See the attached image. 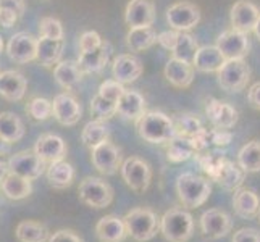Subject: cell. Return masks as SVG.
I'll list each match as a JSON object with an SVG mask.
<instances>
[{
	"mask_svg": "<svg viewBox=\"0 0 260 242\" xmlns=\"http://www.w3.org/2000/svg\"><path fill=\"white\" fill-rule=\"evenodd\" d=\"M139 136L150 144H168L176 137V128L172 116L162 112H146L136 121Z\"/></svg>",
	"mask_w": 260,
	"mask_h": 242,
	"instance_id": "1",
	"label": "cell"
},
{
	"mask_svg": "<svg viewBox=\"0 0 260 242\" xmlns=\"http://www.w3.org/2000/svg\"><path fill=\"white\" fill-rule=\"evenodd\" d=\"M176 194L186 209H197L209 200L212 186L209 179L192 173L179 175L176 179Z\"/></svg>",
	"mask_w": 260,
	"mask_h": 242,
	"instance_id": "2",
	"label": "cell"
},
{
	"mask_svg": "<svg viewBox=\"0 0 260 242\" xmlns=\"http://www.w3.org/2000/svg\"><path fill=\"white\" fill-rule=\"evenodd\" d=\"M160 232L168 242H187L194 232V220L189 212L172 209L160 218Z\"/></svg>",
	"mask_w": 260,
	"mask_h": 242,
	"instance_id": "3",
	"label": "cell"
},
{
	"mask_svg": "<svg viewBox=\"0 0 260 242\" xmlns=\"http://www.w3.org/2000/svg\"><path fill=\"white\" fill-rule=\"evenodd\" d=\"M123 220L126 225L128 236H131L136 242H147L155 237L157 231H160V220L157 218V215L144 207L129 210Z\"/></svg>",
	"mask_w": 260,
	"mask_h": 242,
	"instance_id": "4",
	"label": "cell"
},
{
	"mask_svg": "<svg viewBox=\"0 0 260 242\" xmlns=\"http://www.w3.org/2000/svg\"><path fill=\"white\" fill-rule=\"evenodd\" d=\"M79 200L92 209H107L113 202V189L101 178L89 176L79 184Z\"/></svg>",
	"mask_w": 260,
	"mask_h": 242,
	"instance_id": "5",
	"label": "cell"
},
{
	"mask_svg": "<svg viewBox=\"0 0 260 242\" xmlns=\"http://www.w3.org/2000/svg\"><path fill=\"white\" fill-rule=\"evenodd\" d=\"M218 84L223 91L228 92H239L247 86L250 79V68L244 61V58L238 60H226L218 73H217Z\"/></svg>",
	"mask_w": 260,
	"mask_h": 242,
	"instance_id": "6",
	"label": "cell"
},
{
	"mask_svg": "<svg viewBox=\"0 0 260 242\" xmlns=\"http://www.w3.org/2000/svg\"><path fill=\"white\" fill-rule=\"evenodd\" d=\"M121 176L126 186L134 192H144L152 181V169L139 157H129L121 163Z\"/></svg>",
	"mask_w": 260,
	"mask_h": 242,
	"instance_id": "7",
	"label": "cell"
},
{
	"mask_svg": "<svg viewBox=\"0 0 260 242\" xmlns=\"http://www.w3.org/2000/svg\"><path fill=\"white\" fill-rule=\"evenodd\" d=\"M8 163V171L15 173L18 176H23L26 179H38L44 169L47 168V165L39 158V155L32 150H24V152H18V154L12 155L7 160Z\"/></svg>",
	"mask_w": 260,
	"mask_h": 242,
	"instance_id": "8",
	"label": "cell"
},
{
	"mask_svg": "<svg viewBox=\"0 0 260 242\" xmlns=\"http://www.w3.org/2000/svg\"><path fill=\"white\" fill-rule=\"evenodd\" d=\"M167 21L175 31H189L201 21V12L191 2H176L167 10Z\"/></svg>",
	"mask_w": 260,
	"mask_h": 242,
	"instance_id": "9",
	"label": "cell"
},
{
	"mask_svg": "<svg viewBox=\"0 0 260 242\" xmlns=\"http://www.w3.org/2000/svg\"><path fill=\"white\" fill-rule=\"evenodd\" d=\"M91 161L99 173L110 176L121 168V154L115 144L105 141L91 150Z\"/></svg>",
	"mask_w": 260,
	"mask_h": 242,
	"instance_id": "10",
	"label": "cell"
},
{
	"mask_svg": "<svg viewBox=\"0 0 260 242\" xmlns=\"http://www.w3.org/2000/svg\"><path fill=\"white\" fill-rule=\"evenodd\" d=\"M7 53L15 63H29L38 60V39L28 32H16L7 44Z\"/></svg>",
	"mask_w": 260,
	"mask_h": 242,
	"instance_id": "11",
	"label": "cell"
},
{
	"mask_svg": "<svg viewBox=\"0 0 260 242\" xmlns=\"http://www.w3.org/2000/svg\"><path fill=\"white\" fill-rule=\"evenodd\" d=\"M217 47L220 49V52L223 53V57L226 60H238V58H244L249 49V38L247 34L236 31V29H228L223 31L218 39H217Z\"/></svg>",
	"mask_w": 260,
	"mask_h": 242,
	"instance_id": "12",
	"label": "cell"
},
{
	"mask_svg": "<svg viewBox=\"0 0 260 242\" xmlns=\"http://www.w3.org/2000/svg\"><path fill=\"white\" fill-rule=\"evenodd\" d=\"M53 107V116L55 120L63 124V126H75V124L81 120L83 116V109L81 103L78 102L75 95L68 92H61L52 100Z\"/></svg>",
	"mask_w": 260,
	"mask_h": 242,
	"instance_id": "13",
	"label": "cell"
},
{
	"mask_svg": "<svg viewBox=\"0 0 260 242\" xmlns=\"http://www.w3.org/2000/svg\"><path fill=\"white\" fill-rule=\"evenodd\" d=\"M199 225H201L202 234L209 239L225 237L233 228L230 215L218 209H210L207 212H204L201 215Z\"/></svg>",
	"mask_w": 260,
	"mask_h": 242,
	"instance_id": "14",
	"label": "cell"
},
{
	"mask_svg": "<svg viewBox=\"0 0 260 242\" xmlns=\"http://www.w3.org/2000/svg\"><path fill=\"white\" fill-rule=\"evenodd\" d=\"M230 16H231L233 29L249 34L250 31H254L260 18V12L257 5L250 2V0H238V2L231 7Z\"/></svg>",
	"mask_w": 260,
	"mask_h": 242,
	"instance_id": "15",
	"label": "cell"
},
{
	"mask_svg": "<svg viewBox=\"0 0 260 242\" xmlns=\"http://www.w3.org/2000/svg\"><path fill=\"white\" fill-rule=\"evenodd\" d=\"M34 152L46 165L63 160L67 155V144L57 134H42L34 146Z\"/></svg>",
	"mask_w": 260,
	"mask_h": 242,
	"instance_id": "16",
	"label": "cell"
},
{
	"mask_svg": "<svg viewBox=\"0 0 260 242\" xmlns=\"http://www.w3.org/2000/svg\"><path fill=\"white\" fill-rule=\"evenodd\" d=\"M124 21L129 28H144L155 21V7L150 0H131L124 12Z\"/></svg>",
	"mask_w": 260,
	"mask_h": 242,
	"instance_id": "17",
	"label": "cell"
},
{
	"mask_svg": "<svg viewBox=\"0 0 260 242\" xmlns=\"http://www.w3.org/2000/svg\"><path fill=\"white\" fill-rule=\"evenodd\" d=\"M112 53V46L107 41L102 42L101 47L89 52H79L78 65L84 75H97L107 66Z\"/></svg>",
	"mask_w": 260,
	"mask_h": 242,
	"instance_id": "18",
	"label": "cell"
},
{
	"mask_svg": "<svg viewBox=\"0 0 260 242\" xmlns=\"http://www.w3.org/2000/svg\"><path fill=\"white\" fill-rule=\"evenodd\" d=\"M95 236L101 242H123L128 236L124 220L116 215H105L97 221Z\"/></svg>",
	"mask_w": 260,
	"mask_h": 242,
	"instance_id": "19",
	"label": "cell"
},
{
	"mask_svg": "<svg viewBox=\"0 0 260 242\" xmlns=\"http://www.w3.org/2000/svg\"><path fill=\"white\" fill-rule=\"evenodd\" d=\"M205 113L207 118L212 121V124L217 129H230L238 121V112L235 107L230 103L220 102L217 98H210L205 107Z\"/></svg>",
	"mask_w": 260,
	"mask_h": 242,
	"instance_id": "20",
	"label": "cell"
},
{
	"mask_svg": "<svg viewBox=\"0 0 260 242\" xmlns=\"http://www.w3.org/2000/svg\"><path fill=\"white\" fill-rule=\"evenodd\" d=\"M233 209L239 218L252 220L260 215V197L252 189L239 187L233 195Z\"/></svg>",
	"mask_w": 260,
	"mask_h": 242,
	"instance_id": "21",
	"label": "cell"
},
{
	"mask_svg": "<svg viewBox=\"0 0 260 242\" xmlns=\"http://www.w3.org/2000/svg\"><path fill=\"white\" fill-rule=\"evenodd\" d=\"M28 81L20 71L8 70L0 73V95L10 102L21 100L26 94Z\"/></svg>",
	"mask_w": 260,
	"mask_h": 242,
	"instance_id": "22",
	"label": "cell"
},
{
	"mask_svg": "<svg viewBox=\"0 0 260 242\" xmlns=\"http://www.w3.org/2000/svg\"><path fill=\"white\" fill-rule=\"evenodd\" d=\"M113 79L118 81L121 84H129L133 81H136L142 75V63L141 60L136 58L129 53L116 57L112 66Z\"/></svg>",
	"mask_w": 260,
	"mask_h": 242,
	"instance_id": "23",
	"label": "cell"
},
{
	"mask_svg": "<svg viewBox=\"0 0 260 242\" xmlns=\"http://www.w3.org/2000/svg\"><path fill=\"white\" fill-rule=\"evenodd\" d=\"M165 78L175 87H189L194 81V65L172 57L165 65Z\"/></svg>",
	"mask_w": 260,
	"mask_h": 242,
	"instance_id": "24",
	"label": "cell"
},
{
	"mask_svg": "<svg viewBox=\"0 0 260 242\" xmlns=\"http://www.w3.org/2000/svg\"><path fill=\"white\" fill-rule=\"evenodd\" d=\"M116 113L124 120L138 121L146 113V98L138 91H124L116 103Z\"/></svg>",
	"mask_w": 260,
	"mask_h": 242,
	"instance_id": "25",
	"label": "cell"
},
{
	"mask_svg": "<svg viewBox=\"0 0 260 242\" xmlns=\"http://www.w3.org/2000/svg\"><path fill=\"white\" fill-rule=\"evenodd\" d=\"M226 58L217 46H202L196 53L192 65L202 73H218V70L225 65Z\"/></svg>",
	"mask_w": 260,
	"mask_h": 242,
	"instance_id": "26",
	"label": "cell"
},
{
	"mask_svg": "<svg viewBox=\"0 0 260 242\" xmlns=\"http://www.w3.org/2000/svg\"><path fill=\"white\" fill-rule=\"evenodd\" d=\"M84 73L79 68L78 61H71V60H63L58 61L53 68V78H55L57 84L60 87L67 89V91H71L75 89L79 83L83 81Z\"/></svg>",
	"mask_w": 260,
	"mask_h": 242,
	"instance_id": "27",
	"label": "cell"
},
{
	"mask_svg": "<svg viewBox=\"0 0 260 242\" xmlns=\"http://www.w3.org/2000/svg\"><path fill=\"white\" fill-rule=\"evenodd\" d=\"M75 168L68 161L60 160L47 166V181L53 189H67L73 184Z\"/></svg>",
	"mask_w": 260,
	"mask_h": 242,
	"instance_id": "28",
	"label": "cell"
},
{
	"mask_svg": "<svg viewBox=\"0 0 260 242\" xmlns=\"http://www.w3.org/2000/svg\"><path fill=\"white\" fill-rule=\"evenodd\" d=\"M2 192L10 200H21L32 192V186L29 179L15 173H8L2 181Z\"/></svg>",
	"mask_w": 260,
	"mask_h": 242,
	"instance_id": "29",
	"label": "cell"
},
{
	"mask_svg": "<svg viewBox=\"0 0 260 242\" xmlns=\"http://www.w3.org/2000/svg\"><path fill=\"white\" fill-rule=\"evenodd\" d=\"M15 236L20 242H49L50 232L46 225L38 221H21L18 223Z\"/></svg>",
	"mask_w": 260,
	"mask_h": 242,
	"instance_id": "30",
	"label": "cell"
},
{
	"mask_svg": "<svg viewBox=\"0 0 260 242\" xmlns=\"http://www.w3.org/2000/svg\"><path fill=\"white\" fill-rule=\"evenodd\" d=\"M246 171L239 165H235L233 161L225 160L220 168V173L217 176V181L221 187H225L226 191H236L244 183Z\"/></svg>",
	"mask_w": 260,
	"mask_h": 242,
	"instance_id": "31",
	"label": "cell"
},
{
	"mask_svg": "<svg viewBox=\"0 0 260 242\" xmlns=\"http://www.w3.org/2000/svg\"><path fill=\"white\" fill-rule=\"evenodd\" d=\"M0 136H2L8 144L21 141L24 136V124L12 112H2L0 113Z\"/></svg>",
	"mask_w": 260,
	"mask_h": 242,
	"instance_id": "32",
	"label": "cell"
},
{
	"mask_svg": "<svg viewBox=\"0 0 260 242\" xmlns=\"http://www.w3.org/2000/svg\"><path fill=\"white\" fill-rule=\"evenodd\" d=\"M63 52V41L39 38L38 39V60L44 66L57 65Z\"/></svg>",
	"mask_w": 260,
	"mask_h": 242,
	"instance_id": "33",
	"label": "cell"
},
{
	"mask_svg": "<svg viewBox=\"0 0 260 242\" xmlns=\"http://www.w3.org/2000/svg\"><path fill=\"white\" fill-rule=\"evenodd\" d=\"M157 42V34L152 26L144 28H129L126 34V46L131 52H142Z\"/></svg>",
	"mask_w": 260,
	"mask_h": 242,
	"instance_id": "34",
	"label": "cell"
},
{
	"mask_svg": "<svg viewBox=\"0 0 260 242\" xmlns=\"http://www.w3.org/2000/svg\"><path fill=\"white\" fill-rule=\"evenodd\" d=\"M197 154V150L192 144L191 137H184V136H176L168 142V149H167V158L173 163H181V161L189 160L192 155Z\"/></svg>",
	"mask_w": 260,
	"mask_h": 242,
	"instance_id": "35",
	"label": "cell"
},
{
	"mask_svg": "<svg viewBox=\"0 0 260 242\" xmlns=\"http://www.w3.org/2000/svg\"><path fill=\"white\" fill-rule=\"evenodd\" d=\"M238 165L246 173L260 171V141H250L241 147L238 154Z\"/></svg>",
	"mask_w": 260,
	"mask_h": 242,
	"instance_id": "36",
	"label": "cell"
},
{
	"mask_svg": "<svg viewBox=\"0 0 260 242\" xmlns=\"http://www.w3.org/2000/svg\"><path fill=\"white\" fill-rule=\"evenodd\" d=\"M81 141L87 149H94L101 146L102 142L109 141V128L105 126V123L101 120H92L89 121L83 128L81 132Z\"/></svg>",
	"mask_w": 260,
	"mask_h": 242,
	"instance_id": "37",
	"label": "cell"
},
{
	"mask_svg": "<svg viewBox=\"0 0 260 242\" xmlns=\"http://www.w3.org/2000/svg\"><path fill=\"white\" fill-rule=\"evenodd\" d=\"M197 50H199V46H197V42L192 36L186 31H179L176 46L173 49V57L178 60L187 61V63H192Z\"/></svg>",
	"mask_w": 260,
	"mask_h": 242,
	"instance_id": "38",
	"label": "cell"
},
{
	"mask_svg": "<svg viewBox=\"0 0 260 242\" xmlns=\"http://www.w3.org/2000/svg\"><path fill=\"white\" fill-rule=\"evenodd\" d=\"M173 123L176 128V136H184V137H192L202 128L199 118L192 113H179L173 118Z\"/></svg>",
	"mask_w": 260,
	"mask_h": 242,
	"instance_id": "39",
	"label": "cell"
},
{
	"mask_svg": "<svg viewBox=\"0 0 260 242\" xmlns=\"http://www.w3.org/2000/svg\"><path fill=\"white\" fill-rule=\"evenodd\" d=\"M26 113H28L36 121H46L53 116L52 102L44 97H32L26 105Z\"/></svg>",
	"mask_w": 260,
	"mask_h": 242,
	"instance_id": "40",
	"label": "cell"
},
{
	"mask_svg": "<svg viewBox=\"0 0 260 242\" xmlns=\"http://www.w3.org/2000/svg\"><path fill=\"white\" fill-rule=\"evenodd\" d=\"M91 113L95 116V120H110L113 115H116V102H112L101 94H97L91 100Z\"/></svg>",
	"mask_w": 260,
	"mask_h": 242,
	"instance_id": "41",
	"label": "cell"
},
{
	"mask_svg": "<svg viewBox=\"0 0 260 242\" xmlns=\"http://www.w3.org/2000/svg\"><path fill=\"white\" fill-rule=\"evenodd\" d=\"M39 34H41V38L58 39V41H63V36H65L61 23L57 20V18H52V16H46L41 20Z\"/></svg>",
	"mask_w": 260,
	"mask_h": 242,
	"instance_id": "42",
	"label": "cell"
},
{
	"mask_svg": "<svg viewBox=\"0 0 260 242\" xmlns=\"http://www.w3.org/2000/svg\"><path fill=\"white\" fill-rule=\"evenodd\" d=\"M124 91H126V89H124V84L118 83V81H115V79H107V81H104V83L101 84V87H99L97 94H101L102 97H105V98H109V100L118 103L120 97L123 95Z\"/></svg>",
	"mask_w": 260,
	"mask_h": 242,
	"instance_id": "43",
	"label": "cell"
},
{
	"mask_svg": "<svg viewBox=\"0 0 260 242\" xmlns=\"http://www.w3.org/2000/svg\"><path fill=\"white\" fill-rule=\"evenodd\" d=\"M104 39L95 31H86L79 38V52H89L102 46Z\"/></svg>",
	"mask_w": 260,
	"mask_h": 242,
	"instance_id": "44",
	"label": "cell"
},
{
	"mask_svg": "<svg viewBox=\"0 0 260 242\" xmlns=\"http://www.w3.org/2000/svg\"><path fill=\"white\" fill-rule=\"evenodd\" d=\"M233 242H260V232L252 228H241L235 232Z\"/></svg>",
	"mask_w": 260,
	"mask_h": 242,
	"instance_id": "45",
	"label": "cell"
},
{
	"mask_svg": "<svg viewBox=\"0 0 260 242\" xmlns=\"http://www.w3.org/2000/svg\"><path fill=\"white\" fill-rule=\"evenodd\" d=\"M49 242H84L75 231L71 229H58L50 234Z\"/></svg>",
	"mask_w": 260,
	"mask_h": 242,
	"instance_id": "46",
	"label": "cell"
},
{
	"mask_svg": "<svg viewBox=\"0 0 260 242\" xmlns=\"http://www.w3.org/2000/svg\"><path fill=\"white\" fill-rule=\"evenodd\" d=\"M178 34H179V31H175V29L173 31H164L157 36V42L164 49L173 52V49L176 46V41H178Z\"/></svg>",
	"mask_w": 260,
	"mask_h": 242,
	"instance_id": "47",
	"label": "cell"
},
{
	"mask_svg": "<svg viewBox=\"0 0 260 242\" xmlns=\"http://www.w3.org/2000/svg\"><path fill=\"white\" fill-rule=\"evenodd\" d=\"M233 139V134L226 129H212V144L218 147L228 146Z\"/></svg>",
	"mask_w": 260,
	"mask_h": 242,
	"instance_id": "48",
	"label": "cell"
},
{
	"mask_svg": "<svg viewBox=\"0 0 260 242\" xmlns=\"http://www.w3.org/2000/svg\"><path fill=\"white\" fill-rule=\"evenodd\" d=\"M0 8H5V10H10L13 13H16L18 16H23L26 4L24 0H0Z\"/></svg>",
	"mask_w": 260,
	"mask_h": 242,
	"instance_id": "49",
	"label": "cell"
},
{
	"mask_svg": "<svg viewBox=\"0 0 260 242\" xmlns=\"http://www.w3.org/2000/svg\"><path fill=\"white\" fill-rule=\"evenodd\" d=\"M18 20H20V16L16 13L5 10V8H0V26H4V28L8 29V28H12V26H15Z\"/></svg>",
	"mask_w": 260,
	"mask_h": 242,
	"instance_id": "50",
	"label": "cell"
},
{
	"mask_svg": "<svg viewBox=\"0 0 260 242\" xmlns=\"http://www.w3.org/2000/svg\"><path fill=\"white\" fill-rule=\"evenodd\" d=\"M247 100L254 109L260 110V83H255L250 86L249 92H247Z\"/></svg>",
	"mask_w": 260,
	"mask_h": 242,
	"instance_id": "51",
	"label": "cell"
},
{
	"mask_svg": "<svg viewBox=\"0 0 260 242\" xmlns=\"http://www.w3.org/2000/svg\"><path fill=\"white\" fill-rule=\"evenodd\" d=\"M8 146H10V144H8V142L2 136H0V157H4L8 152Z\"/></svg>",
	"mask_w": 260,
	"mask_h": 242,
	"instance_id": "52",
	"label": "cell"
},
{
	"mask_svg": "<svg viewBox=\"0 0 260 242\" xmlns=\"http://www.w3.org/2000/svg\"><path fill=\"white\" fill-rule=\"evenodd\" d=\"M254 32H255V36H257V39L260 41V18H258V21H257V24H255V28H254Z\"/></svg>",
	"mask_w": 260,
	"mask_h": 242,
	"instance_id": "53",
	"label": "cell"
},
{
	"mask_svg": "<svg viewBox=\"0 0 260 242\" xmlns=\"http://www.w3.org/2000/svg\"><path fill=\"white\" fill-rule=\"evenodd\" d=\"M2 50H4V41L0 38V53H2Z\"/></svg>",
	"mask_w": 260,
	"mask_h": 242,
	"instance_id": "54",
	"label": "cell"
},
{
	"mask_svg": "<svg viewBox=\"0 0 260 242\" xmlns=\"http://www.w3.org/2000/svg\"><path fill=\"white\" fill-rule=\"evenodd\" d=\"M0 191H2V181H0Z\"/></svg>",
	"mask_w": 260,
	"mask_h": 242,
	"instance_id": "55",
	"label": "cell"
},
{
	"mask_svg": "<svg viewBox=\"0 0 260 242\" xmlns=\"http://www.w3.org/2000/svg\"><path fill=\"white\" fill-rule=\"evenodd\" d=\"M258 221H260V215H258Z\"/></svg>",
	"mask_w": 260,
	"mask_h": 242,
	"instance_id": "56",
	"label": "cell"
},
{
	"mask_svg": "<svg viewBox=\"0 0 260 242\" xmlns=\"http://www.w3.org/2000/svg\"><path fill=\"white\" fill-rule=\"evenodd\" d=\"M0 73H2V71H0Z\"/></svg>",
	"mask_w": 260,
	"mask_h": 242,
	"instance_id": "57",
	"label": "cell"
}]
</instances>
